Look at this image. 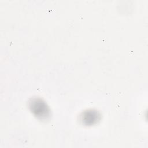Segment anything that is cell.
Listing matches in <instances>:
<instances>
[{
    "mask_svg": "<svg viewBox=\"0 0 148 148\" xmlns=\"http://www.w3.org/2000/svg\"><path fill=\"white\" fill-rule=\"evenodd\" d=\"M99 116L98 112L90 110L83 113V114L81 116V120L86 125H92L99 120Z\"/></svg>",
    "mask_w": 148,
    "mask_h": 148,
    "instance_id": "7a4b0ae2",
    "label": "cell"
},
{
    "mask_svg": "<svg viewBox=\"0 0 148 148\" xmlns=\"http://www.w3.org/2000/svg\"><path fill=\"white\" fill-rule=\"evenodd\" d=\"M29 108L35 116L41 119H47L49 110L46 103L40 99H32L29 102Z\"/></svg>",
    "mask_w": 148,
    "mask_h": 148,
    "instance_id": "6da1fadb",
    "label": "cell"
}]
</instances>
